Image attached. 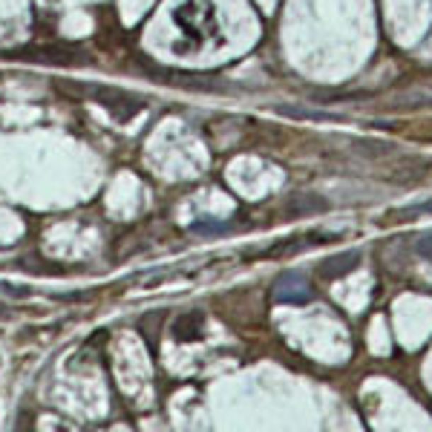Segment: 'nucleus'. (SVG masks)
Here are the masks:
<instances>
[{
  "instance_id": "f257e3e1",
  "label": "nucleus",
  "mask_w": 432,
  "mask_h": 432,
  "mask_svg": "<svg viewBox=\"0 0 432 432\" xmlns=\"http://www.w3.org/2000/svg\"><path fill=\"white\" fill-rule=\"evenodd\" d=\"M173 21H176L185 43L182 50L196 47H216L222 43V26H220V12L210 0H182L179 6H173Z\"/></svg>"
},
{
  "instance_id": "f03ea898",
  "label": "nucleus",
  "mask_w": 432,
  "mask_h": 432,
  "mask_svg": "<svg viewBox=\"0 0 432 432\" xmlns=\"http://www.w3.org/2000/svg\"><path fill=\"white\" fill-rule=\"evenodd\" d=\"M271 297L280 300V302H294V306H300V302L312 300V283L300 271H285V274L277 277V283L271 288Z\"/></svg>"
},
{
  "instance_id": "7ed1b4c3",
  "label": "nucleus",
  "mask_w": 432,
  "mask_h": 432,
  "mask_svg": "<svg viewBox=\"0 0 432 432\" xmlns=\"http://www.w3.org/2000/svg\"><path fill=\"white\" fill-rule=\"evenodd\" d=\"M358 263H360V251H346V254H340V256L323 259L317 271H320V277L334 280V277H340V274H349L352 268H358Z\"/></svg>"
},
{
  "instance_id": "20e7f679",
  "label": "nucleus",
  "mask_w": 432,
  "mask_h": 432,
  "mask_svg": "<svg viewBox=\"0 0 432 432\" xmlns=\"http://www.w3.org/2000/svg\"><path fill=\"white\" fill-rule=\"evenodd\" d=\"M193 326H202V317H199V314H188L185 320H179V323H176V337H179V340H196L202 331H196Z\"/></svg>"
},
{
  "instance_id": "39448f33",
  "label": "nucleus",
  "mask_w": 432,
  "mask_h": 432,
  "mask_svg": "<svg viewBox=\"0 0 432 432\" xmlns=\"http://www.w3.org/2000/svg\"><path fill=\"white\" fill-rule=\"evenodd\" d=\"M424 213H432V199L418 202V205H409V208H404V210H395L392 220H395V222H398V220H412V216H424Z\"/></svg>"
},
{
  "instance_id": "423d86ee",
  "label": "nucleus",
  "mask_w": 432,
  "mask_h": 432,
  "mask_svg": "<svg viewBox=\"0 0 432 432\" xmlns=\"http://www.w3.org/2000/svg\"><path fill=\"white\" fill-rule=\"evenodd\" d=\"M418 254L432 263V234H424V237H421V242H418Z\"/></svg>"
},
{
  "instance_id": "0eeeda50",
  "label": "nucleus",
  "mask_w": 432,
  "mask_h": 432,
  "mask_svg": "<svg viewBox=\"0 0 432 432\" xmlns=\"http://www.w3.org/2000/svg\"><path fill=\"white\" fill-rule=\"evenodd\" d=\"M291 208H294L297 213H306V208H302V205H291ZM309 208H312V210H314V208H326V199H317V196H312V199H309Z\"/></svg>"
}]
</instances>
